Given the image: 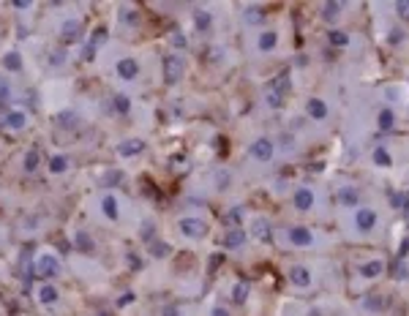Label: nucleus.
<instances>
[{
  "label": "nucleus",
  "mask_w": 409,
  "mask_h": 316,
  "mask_svg": "<svg viewBox=\"0 0 409 316\" xmlns=\"http://www.w3.org/2000/svg\"><path fill=\"white\" fill-rule=\"evenodd\" d=\"M14 9H22V11H25V9H30V3H22V0H17V3H14Z\"/></svg>",
  "instance_id": "864d4df0"
},
{
  "label": "nucleus",
  "mask_w": 409,
  "mask_h": 316,
  "mask_svg": "<svg viewBox=\"0 0 409 316\" xmlns=\"http://www.w3.org/2000/svg\"><path fill=\"white\" fill-rule=\"evenodd\" d=\"M248 292H251V286H248V281H238L235 283V289H232V303H246L248 300Z\"/></svg>",
  "instance_id": "412c9836"
},
{
  "label": "nucleus",
  "mask_w": 409,
  "mask_h": 316,
  "mask_svg": "<svg viewBox=\"0 0 409 316\" xmlns=\"http://www.w3.org/2000/svg\"><path fill=\"white\" fill-rule=\"evenodd\" d=\"M276 44H278V33H276V30H265V33L257 38V46H259L262 52L276 49Z\"/></svg>",
  "instance_id": "f3484780"
},
{
  "label": "nucleus",
  "mask_w": 409,
  "mask_h": 316,
  "mask_svg": "<svg viewBox=\"0 0 409 316\" xmlns=\"http://www.w3.org/2000/svg\"><path fill=\"white\" fill-rule=\"evenodd\" d=\"M368 308H374V311H379L382 308V297H368V303H366Z\"/></svg>",
  "instance_id": "49530a36"
},
{
  "label": "nucleus",
  "mask_w": 409,
  "mask_h": 316,
  "mask_svg": "<svg viewBox=\"0 0 409 316\" xmlns=\"http://www.w3.org/2000/svg\"><path fill=\"white\" fill-rule=\"evenodd\" d=\"M243 243H246V232H243V229H229V232L224 234L221 246L224 248H240Z\"/></svg>",
  "instance_id": "4468645a"
},
{
  "label": "nucleus",
  "mask_w": 409,
  "mask_h": 316,
  "mask_svg": "<svg viewBox=\"0 0 409 316\" xmlns=\"http://www.w3.org/2000/svg\"><path fill=\"white\" fill-rule=\"evenodd\" d=\"M393 125H396V112L385 107L382 112H379V128H382V131H393Z\"/></svg>",
  "instance_id": "b1692460"
},
{
  "label": "nucleus",
  "mask_w": 409,
  "mask_h": 316,
  "mask_svg": "<svg viewBox=\"0 0 409 316\" xmlns=\"http://www.w3.org/2000/svg\"><path fill=\"white\" fill-rule=\"evenodd\" d=\"M374 164H376V167H390L393 158H390V153L385 147H379V150H374Z\"/></svg>",
  "instance_id": "473e14b6"
},
{
  "label": "nucleus",
  "mask_w": 409,
  "mask_h": 316,
  "mask_svg": "<svg viewBox=\"0 0 409 316\" xmlns=\"http://www.w3.org/2000/svg\"><path fill=\"white\" fill-rule=\"evenodd\" d=\"M177 229H180L183 237H188V240H202V237H208V232H210V226L196 216H183L177 221Z\"/></svg>",
  "instance_id": "f03ea898"
},
{
  "label": "nucleus",
  "mask_w": 409,
  "mask_h": 316,
  "mask_svg": "<svg viewBox=\"0 0 409 316\" xmlns=\"http://www.w3.org/2000/svg\"><path fill=\"white\" fill-rule=\"evenodd\" d=\"M49 60H52V66H60V63L66 60V55H63V52H52V55H49Z\"/></svg>",
  "instance_id": "c03bdc74"
},
{
  "label": "nucleus",
  "mask_w": 409,
  "mask_h": 316,
  "mask_svg": "<svg viewBox=\"0 0 409 316\" xmlns=\"http://www.w3.org/2000/svg\"><path fill=\"white\" fill-rule=\"evenodd\" d=\"M180 76H183V60L175 58V55H169V58L164 60V79H167V85H175Z\"/></svg>",
  "instance_id": "7ed1b4c3"
},
{
  "label": "nucleus",
  "mask_w": 409,
  "mask_h": 316,
  "mask_svg": "<svg viewBox=\"0 0 409 316\" xmlns=\"http://www.w3.org/2000/svg\"><path fill=\"white\" fill-rule=\"evenodd\" d=\"M80 33H82V25L76 19H66V22H63V28H60L63 44H74L76 38H80Z\"/></svg>",
  "instance_id": "9b49d317"
},
{
  "label": "nucleus",
  "mask_w": 409,
  "mask_h": 316,
  "mask_svg": "<svg viewBox=\"0 0 409 316\" xmlns=\"http://www.w3.org/2000/svg\"><path fill=\"white\" fill-rule=\"evenodd\" d=\"M38 164H41V155H38V150H28L25 158H22V169L28 172V175H33L38 169Z\"/></svg>",
  "instance_id": "6ab92c4d"
},
{
  "label": "nucleus",
  "mask_w": 409,
  "mask_h": 316,
  "mask_svg": "<svg viewBox=\"0 0 409 316\" xmlns=\"http://www.w3.org/2000/svg\"><path fill=\"white\" fill-rule=\"evenodd\" d=\"M115 71H117V76H120V79L131 82V79L139 76V63L134 58H120V60H117V66H115Z\"/></svg>",
  "instance_id": "20e7f679"
},
{
  "label": "nucleus",
  "mask_w": 409,
  "mask_h": 316,
  "mask_svg": "<svg viewBox=\"0 0 409 316\" xmlns=\"http://www.w3.org/2000/svg\"><path fill=\"white\" fill-rule=\"evenodd\" d=\"M129 267H134V270H139V267H142V259H139L137 254H131V256H129Z\"/></svg>",
  "instance_id": "a18cd8bd"
},
{
  "label": "nucleus",
  "mask_w": 409,
  "mask_h": 316,
  "mask_svg": "<svg viewBox=\"0 0 409 316\" xmlns=\"http://www.w3.org/2000/svg\"><path fill=\"white\" fill-rule=\"evenodd\" d=\"M172 44H177V46H186V38L177 33V36H172Z\"/></svg>",
  "instance_id": "8fccbe9b"
},
{
  "label": "nucleus",
  "mask_w": 409,
  "mask_h": 316,
  "mask_svg": "<svg viewBox=\"0 0 409 316\" xmlns=\"http://www.w3.org/2000/svg\"><path fill=\"white\" fill-rule=\"evenodd\" d=\"M393 273H396V278H401V281H404V278H406V265L398 259V262L393 265Z\"/></svg>",
  "instance_id": "58836bf2"
},
{
  "label": "nucleus",
  "mask_w": 409,
  "mask_h": 316,
  "mask_svg": "<svg viewBox=\"0 0 409 316\" xmlns=\"http://www.w3.org/2000/svg\"><path fill=\"white\" fill-rule=\"evenodd\" d=\"M58 300H60V292H58L55 283L44 281L41 286H38V303H41V305H55Z\"/></svg>",
  "instance_id": "9d476101"
},
{
  "label": "nucleus",
  "mask_w": 409,
  "mask_h": 316,
  "mask_svg": "<svg viewBox=\"0 0 409 316\" xmlns=\"http://www.w3.org/2000/svg\"><path fill=\"white\" fill-rule=\"evenodd\" d=\"M401 38H404V33H401V30H393V33H390V44H401Z\"/></svg>",
  "instance_id": "de8ad7c7"
},
{
  "label": "nucleus",
  "mask_w": 409,
  "mask_h": 316,
  "mask_svg": "<svg viewBox=\"0 0 409 316\" xmlns=\"http://www.w3.org/2000/svg\"><path fill=\"white\" fill-rule=\"evenodd\" d=\"M150 251L156 256H164V254H169V248L164 246V243H150Z\"/></svg>",
  "instance_id": "a19ab883"
},
{
  "label": "nucleus",
  "mask_w": 409,
  "mask_h": 316,
  "mask_svg": "<svg viewBox=\"0 0 409 316\" xmlns=\"http://www.w3.org/2000/svg\"><path fill=\"white\" fill-rule=\"evenodd\" d=\"M11 96V88H9V82H6V79H0V101H6Z\"/></svg>",
  "instance_id": "37998d69"
},
{
  "label": "nucleus",
  "mask_w": 409,
  "mask_h": 316,
  "mask_svg": "<svg viewBox=\"0 0 409 316\" xmlns=\"http://www.w3.org/2000/svg\"><path fill=\"white\" fill-rule=\"evenodd\" d=\"M134 303V292H125V295H120V300H117V308H125Z\"/></svg>",
  "instance_id": "79ce46f5"
},
{
  "label": "nucleus",
  "mask_w": 409,
  "mask_h": 316,
  "mask_svg": "<svg viewBox=\"0 0 409 316\" xmlns=\"http://www.w3.org/2000/svg\"><path fill=\"white\" fill-rule=\"evenodd\" d=\"M3 125L11 131H22L28 125V115L22 112V109H9V112L3 115Z\"/></svg>",
  "instance_id": "0eeeda50"
},
{
  "label": "nucleus",
  "mask_w": 409,
  "mask_h": 316,
  "mask_svg": "<svg viewBox=\"0 0 409 316\" xmlns=\"http://www.w3.org/2000/svg\"><path fill=\"white\" fill-rule=\"evenodd\" d=\"M210 25H213V17H210V11H196V14H194V28L199 30V33L210 30Z\"/></svg>",
  "instance_id": "4be33fe9"
},
{
  "label": "nucleus",
  "mask_w": 409,
  "mask_h": 316,
  "mask_svg": "<svg viewBox=\"0 0 409 316\" xmlns=\"http://www.w3.org/2000/svg\"><path fill=\"white\" fill-rule=\"evenodd\" d=\"M341 11H344L341 3H325V9H322V17H325V22H336Z\"/></svg>",
  "instance_id": "a878e982"
},
{
  "label": "nucleus",
  "mask_w": 409,
  "mask_h": 316,
  "mask_svg": "<svg viewBox=\"0 0 409 316\" xmlns=\"http://www.w3.org/2000/svg\"><path fill=\"white\" fill-rule=\"evenodd\" d=\"M287 234H289V243H292V246H297V248L311 246V240H314L311 229H305V226H292Z\"/></svg>",
  "instance_id": "1a4fd4ad"
},
{
  "label": "nucleus",
  "mask_w": 409,
  "mask_h": 316,
  "mask_svg": "<svg viewBox=\"0 0 409 316\" xmlns=\"http://www.w3.org/2000/svg\"><path fill=\"white\" fill-rule=\"evenodd\" d=\"M213 316H229V313H226V308H213Z\"/></svg>",
  "instance_id": "603ef678"
},
{
  "label": "nucleus",
  "mask_w": 409,
  "mask_h": 316,
  "mask_svg": "<svg viewBox=\"0 0 409 316\" xmlns=\"http://www.w3.org/2000/svg\"><path fill=\"white\" fill-rule=\"evenodd\" d=\"M120 172H117V169H112V175H104V186H117V183H120Z\"/></svg>",
  "instance_id": "4c0bfd02"
},
{
  "label": "nucleus",
  "mask_w": 409,
  "mask_h": 316,
  "mask_svg": "<svg viewBox=\"0 0 409 316\" xmlns=\"http://www.w3.org/2000/svg\"><path fill=\"white\" fill-rule=\"evenodd\" d=\"M251 229H254V234L259 237V240H273L270 224H267L265 218H257V221H254V226H251Z\"/></svg>",
  "instance_id": "5701e85b"
},
{
  "label": "nucleus",
  "mask_w": 409,
  "mask_h": 316,
  "mask_svg": "<svg viewBox=\"0 0 409 316\" xmlns=\"http://www.w3.org/2000/svg\"><path fill=\"white\" fill-rule=\"evenodd\" d=\"M164 316H177V308H175V305H167V308H164Z\"/></svg>",
  "instance_id": "3c124183"
},
{
  "label": "nucleus",
  "mask_w": 409,
  "mask_h": 316,
  "mask_svg": "<svg viewBox=\"0 0 409 316\" xmlns=\"http://www.w3.org/2000/svg\"><path fill=\"white\" fill-rule=\"evenodd\" d=\"M382 270H385L382 262H366L363 267H360V275H366V278H376Z\"/></svg>",
  "instance_id": "bb28decb"
},
{
  "label": "nucleus",
  "mask_w": 409,
  "mask_h": 316,
  "mask_svg": "<svg viewBox=\"0 0 409 316\" xmlns=\"http://www.w3.org/2000/svg\"><path fill=\"white\" fill-rule=\"evenodd\" d=\"M265 101H267V107H270V109H281V104H284V96L276 93L273 88H267V90H265Z\"/></svg>",
  "instance_id": "cd10ccee"
},
{
  "label": "nucleus",
  "mask_w": 409,
  "mask_h": 316,
  "mask_svg": "<svg viewBox=\"0 0 409 316\" xmlns=\"http://www.w3.org/2000/svg\"><path fill=\"white\" fill-rule=\"evenodd\" d=\"M123 22H125V25H134V28H137L139 25V19H137V11H129V6H125V9H123Z\"/></svg>",
  "instance_id": "c9c22d12"
},
{
  "label": "nucleus",
  "mask_w": 409,
  "mask_h": 316,
  "mask_svg": "<svg viewBox=\"0 0 409 316\" xmlns=\"http://www.w3.org/2000/svg\"><path fill=\"white\" fill-rule=\"evenodd\" d=\"M327 41L333 44V46H347V44H349V36L341 33V30H330V33H327Z\"/></svg>",
  "instance_id": "7c9ffc66"
},
{
  "label": "nucleus",
  "mask_w": 409,
  "mask_h": 316,
  "mask_svg": "<svg viewBox=\"0 0 409 316\" xmlns=\"http://www.w3.org/2000/svg\"><path fill=\"white\" fill-rule=\"evenodd\" d=\"M33 273L38 275V278H44V281H49L55 278V275H60V259L55 256V254H38L33 259Z\"/></svg>",
  "instance_id": "f257e3e1"
},
{
  "label": "nucleus",
  "mask_w": 409,
  "mask_h": 316,
  "mask_svg": "<svg viewBox=\"0 0 409 316\" xmlns=\"http://www.w3.org/2000/svg\"><path fill=\"white\" fill-rule=\"evenodd\" d=\"M104 36H107V28H104V25H98V28H96V30H93V33H90L88 44L93 46V49H96V46H101V44H104Z\"/></svg>",
  "instance_id": "2f4dec72"
},
{
  "label": "nucleus",
  "mask_w": 409,
  "mask_h": 316,
  "mask_svg": "<svg viewBox=\"0 0 409 316\" xmlns=\"http://www.w3.org/2000/svg\"><path fill=\"white\" fill-rule=\"evenodd\" d=\"M147 145H145V139H123L120 145H117V155H123V158H134V155H139L145 150Z\"/></svg>",
  "instance_id": "39448f33"
},
{
  "label": "nucleus",
  "mask_w": 409,
  "mask_h": 316,
  "mask_svg": "<svg viewBox=\"0 0 409 316\" xmlns=\"http://www.w3.org/2000/svg\"><path fill=\"white\" fill-rule=\"evenodd\" d=\"M66 169H68V155L66 153H58V155L49 158V172L52 175H63Z\"/></svg>",
  "instance_id": "aec40b11"
},
{
  "label": "nucleus",
  "mask_w": 409,
  "mask_h": 316,
  "mask_svg": "<svg viewBox=\"0 0 409 316\" xmlns=\"http://www.w3.org/2000/svg\"><path fill=\"white\" fill-rule=\"evenodd\" d=\"M101 213H104V218H109V221L120 218V204H117V196L112 191H107L101 196Z\"/></svg>",
  "instance_id": "423d86ee"
},
{
  "label": "nucleus",
  "mask_w": 409,
  "mask_h": 316,
  "mask_svg": "<svg viewBox=\"0 0 409 316\" xmlns=\"http://www.w3.org/2000/svg\"><path fill=\"white\" fill-rule=\"evenodd\" d=\"M251 155H254L257 161H270V158H273V142L267 137L257 139L254 145H251Z\"/></svg>",
  "instance_id": "6e6552de"
},
{
  "label": "nucleus",
  "mask_w": 409,
  "mask_h": 316,
  "mask_svg": "<svg viewBox=\"0 0 409 316\" xmlns=\"http://www.w3.org/2000/svg\"><path fill=\"white\" fill-rule=\"evenodd\" d=\"M396 11H398L401 19H409V0H398V3H396Z\"/></svg>",
  "instance_id": "e433bc0d"
},
{
  "label": "nucleus",
  "mask_w": 409,
  "mask_h": 316,
  "mask_svg": "<svg viewBox=\"0 0 409 316\" xmlns=\"http://www.w3.org/2000/svg\"><path fill=\"white\" fill-rule=\"evenodd\" d=\"M404 210L409 213V194H404Z\"/></svg>",
  "instance_id": "5fc2aeb1"
},
{
  "label": "nucleus",
  "mask_w": 409,
  "mask_h": 316,
  "mask_svg": "<svg viewBox=\"0 0 409 316\" xmlns=\"http://www.w3.org/2000/svg\"><path fill=\"white\" fill-rule=\"evenodd\" d=\"M390 204H393V207H396V210H401V207H404V194H390Z\"/></svg>",
  "instance_id": "ea45409f"
},
{
  "label": "nucleus",
  "mask_w": 409,
  "mask_h": 316,
  "mask_svg": "<svg viewBox=\"0 0 409 316\" xmlns=\"http://www.w3.org/2000/svg\"><path fill=\"white\" fill-rule=\"evenodd\" d=\"M0 66L6 71H22V55L19 52H6L3 60H0Z\"/></svg>",
  "instance_id": "a211bd4d"
},
{
  "label": "nucleus",
  "mask_w": 409,
  "mask_h": 316,
  "mask_svg": "<svg viewBox=\"0 0 409 316\" xmlns=\"http://www.w3.org/2000/svg\"><path fill=\"white\" fill-rule=\"evenodd\" d=\"M355 224H357V229H360V232H371V229L376 226V213H374V210H368V207L357 210Z\"/></svg>",
  "instance_id": "f8f14e48"
},
{
  "label": "nucleus",
  "mask_w": 409,
  "mask_h": 316,
  "mask_svg": "<svg viewBox=\"0 0 409 316\" xmlns=\"http://www.w3.org/2000/svg\"><path fill=\"white\" fill-rule=\"evenodd\" d=\"M243 17H246L248 25H259V22L265 19V11L259 9V6H251V9H246V14H243Z\"/></svg>",
  "instance_id": "c85d7f7f"
},
{
  "label": "nucleus",
  "mask_w": 409,
  "mask_h": 316,
  "mask_svg": "<svg viewBox=\"0 0 409 316\" xmlns=\"http://www.w3.org/2000/svg\"><path fill=\"white\" fill-rule=\"evenodd\" d=\"M216 183H218V186H221V188H224L226 183H229V175H226V172H221V175H218V177H216Z\"/></svg>",
  "instance_id": "09e8293b"
},
{
  "label": "nucleus",
  "mask_w": 409,
  "mask_h": 316,
  "mask_svg": "<svg viewBox=\"0 0 409 316\" xmlns=\"http://www.w3.org/2000/svg\"><path fill=\"white\" fill-rule=\"evenodd\" d=\"M295 207H297V210H311V207H314L311 188H297V191H295Z\"/></svg>",
  "instance_id": "dca6fc26"
},
{
  "label": "nucleus",
  "mask_w": 409,
  "mask_h": 316,
  "mask_svg": "<svg viewBox=\"0 0 409 316\" xmlns=\"http://www.w3.org/2000/svg\"><path fill=\"white\" fill-rule=\"evenodd\" d=\"M338 199L344 204H357V191L355 188H341V191H338Z\"/></svg>",
  "instance_id": "72a5a7b5"
},
{
  "label": "nucleus",
  "mask_w": 409,
  "mask_h": 316,
  "mask_svg": "<svg viewBox=\"0 0 409 316\" xmlns=\"http://www.w3.org/2000/svg\"><path fill=\"white\" fill-rule=\"evenodd\" d=\"M289 281H292L295 286L303 289V286H309V283H311V273L305 270L303 265H297V267H292V270H289Z\"/></svg>",
  "instance_id": "2eb2a0df"
},
{
  "label": "nucleus",
  "mask_w": 409,
  "mask_h": 316,
  "mask_svg": "<svg viewBox=\"0 0 409 316\" xmlns=\"http://www.w3.org/2000/svg\"><path fill=\"white\" fill-rule=\"evenodd\" d=\"M74 246H76V251H82V254L93 251V240H90V234L80 232V234H76V240H74Z\"/></svg>",
  "instance_id": "c756f323"
},
{
  "label": "nucleus",
  "mask_w": 409,
  "mask_h": 316,
  "mask_svg": "<svg viewBox=\"0 0 409 316\" xmlns=\"http://www.w3.org/2000/svg\"><path fill=\"white\" fill-rule=\"evenodd\" d=\"M226 224H232L235 229H240V224H243V207H232L229 216H226Z\"/></svg>",
  "instance_id": "f704fd0d"
},
{
  "label": "nucleus",
  "mask_w": 409,
  "mask_h": 316,
  "mask_svg": "<svg viewBox=\"0 0 409 316\" xmlns=\"http://www.w3.org/2000/svg\"><path fill=\"white\" fill-rule=\"evenodd\" d=\"M112 107H115V112L129 115V112H131V98H129V96H123V93H117V96L112 98Z\"/></svg>",
  "instance_id": "393cba45"
},
{
  "label": "nucleus",
  "mask_w": 409,
  "mask_h": 316,
  "mask_svg": "<svg viewBox=\"0 0 409 316\" xmlns=\"http://www.w3.org/2000/svg\"><path fill=\"white\" fill-rule=\"evenodd\" d=\"M305 112H309L314 120H325L327 117V104L322 98H309V104H305Z\"/></svg>",
  "instance_id": "ddd939ff"
}]
</instances>
